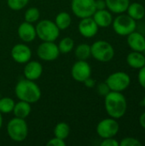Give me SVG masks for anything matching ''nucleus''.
Listing matches in <instances>:
<instances>
[{"instance_id":"obj_1","label":"nucleus","mask_w":145,"mask_h":146,"mask_svg":"<svg viewBox=\"0 0 145 146\" xmlns=\"http://www.w3.org/2000/svg\"><path fill=\"white\" fill-rule=\"evenodd\" d=\"M104 106L111 118L121 119L127 111V100L122 92L111 91L105 96Z\"/></svg>"},{"instance_id":"obj_2","label":"nucleus","mask_w":145,"mask_h":146,"mask_svg":"<svg viewBox=\"0 0 145 146\" xmlns=\"http://www.w3.org/2000/svg\"><path fill=\"white\" fill-rule=\"evenodd\" d=\"M16 97L21 101H25L29 104L38 102L41 98V91L38 86L27 79L20 80L15 88Z\"/></svg>"},{"instance_id":"obj_3","label":"nucleus","mask_w":145,"mask_h":146,"mask_svg":"<svg viewBox=\"0 0 145 146\" xmlns=\"http://www.w3.org/2000/svg\"><path fill=\"white\" fill-rule=\"evenodd\" d=\"M91 56L98 62H108L115 56V49L105 40H97L91 45Z\"/></svg>"},{"instance_id":"obj_4","label":"nucleus","mask_w":145,"mask_h":146,"mask_svg":"<svg viewBox=\"0 0 145 146\" xmlns=\"http://www.w3.org/2000/svg\"><path fill=\"white\" fill-rule=\"evenodd\" d=\"M7 133L13 141H24L28 134V127L26 121L18 117H15L10 120L7 126Z\"/></svg>"},{"instance_id":"obj_5","label":"nucleus","mask_w":145,"mask_h":146,"mask_svg":"<svg viewBox=\"0 0 145 146\" xmlns=\"http://www.w3.org/2000/svg\"><path fill=\"white\" fill-rule=\"evenodd\" d=\"M114 31L120 36H127L137 30V22L127 14H119L112 22Z\"/></svg>"},{"instance_id":"obj_6","label":"nucleus","mask_w":145,"mask_h":146,"mask_svg":"<svg viewBox=\"0 0 145 146\" xmlns=\"http://www.w3.org/2000/svg\"><path fill=\"white\" fill-rule=\"evenodd\" d=\"M35 29L37 36L43 41L54 42L60 34V29L55 22L50 20H43L39 21Z\"/></svg>"},{"instance_id":"obj_7","label":"nucleus","mask_w":145,"mask_h":146,"mask_svg":"<svg viewBox=\"0 0 145 146\" xmlns=\"http://www.w3.org/2000/svg\"><path fill=\"white\" fill-rule=\"evenodd\" d=\"M105 82L109 86L110 91L122 92L130 86L131 77L126 72L117 71L111 74Z\"/></svg>"},{"instance_id":"obj_8","label":"nucleus","mask_w":145,"mask_h":146,"mask_svg":"<svg viewBox=\"0 0 145 146\" xmlns=\"http://www.w3.org/2000/svg\"><path fill=\"white\" fill-rule=\"evenodd\" d=\"M95 2L96 0H72L73 13L80 19L91 17L97 10Z\"/></svg>"},{"instance_id":"obj_9","label":"nucleus","mask_w":145,"mask_h":146,"mask_svg":"<svg viewBox=\"0 0 145 146\" xmlns=\"http://www.w3.org/2000/svg\"><path fill=\"white\" fill-rule=\"evenodd\" d=\"M119 131L120 125L118 121L111 117L102 120L97 126V133L103 139L115 137Z\"/></svg>"},{"instance_id":"obj_10","label":"nucleus","mask_w":145,"mask_h":146,"mask_svg":"<svg viewBox=\"0 0 145 146\" xmlns=\"http://www.w3.org/2000/svg\"><path fill=\"white\" fill-rule=\"evenodd\" d=\"M37 55L41 60L54 61L60 55L58 45H56L54 42L44 41L38 47Z\"/></svg>"},{"instance_id":"obj_11","label":"nucleus","mask_w":145,"mask_h":146,"mask_svg":"<svg viewBox=\"0 0 145 146\" xmlns=\"http://www.w3.org/2000/svg\"><path fill=\"white\" fill-rule=\"evenodd\" d=\"M72 77L78 82H84L91 75V68L86 61L79 60L72 68Z\"/></svg>"},{"instance_id":"obj_12","label":"nucleus","mask_w":145,"mask_h":146,"mask_svg":"<svg viewBox=\"0 0 145 146\" xmlns=\"http://www.w3.org/2000/svg\"><path fill=\"white\" fill-rule=\"evenodd\" d=\"M11 56L18 63H26L32 57V51L27 45L17 44L11 50Z\"/></svg>"},{"instance_id":"obj_13","label":"nucleus","mask_w":145,"mask_h":146,"mask_svg":"<svg viewBox=\"0 0 145 146\" xmlns=\"http://www.w3.org/2000/svg\"><path fill=\"white\" fill-rule=\"evenodd\" d=\"M98 26L93 20L92 16L82 18L79 23V31L85 38H92L98 32Z\"/></svg>"},{"instance_id":"obj_14","label":"nucleus","mask_w":145,"mask_h":146,"mask_svg":"<svg viewBox=\"0 0 145 146\" xmlns=\"http://www.w3.org/2000/svg\"><path fill=\"white\" fill-rule=\"evenodd\" d=\"M127 37V44L132 50L143 52L145 49V36L141 33L134 31Z\"/></svg>"},{"instance_id":"obj_15","label":"nucleus","mask_w":145,"mask_h":146,"mask_svg":"<svg viewBox=\"0 0 145 146\" xmlns=\"http://www.w3.org/2000/svg\"><path fill=\"white\" fill-rule=\"evenodd\" d=\"M18 35L19 38L26 43L32 42L37 37L36 29L32 25V23H29L27 21L22 22L19 27H18Z\"/></svg>"},{"instance_id":"obj_16","label":"nucleus","mask_w":145,"mask_h":146,"mask_svg":"<svg viewBox=\"0 0 145 146\" xmlns=\"http://www.w3.org/2000/svg\"><path fill=\"white\" fill-rule=\"evenodd\" d=\"M43 73V67L40 62L37 61L27 62L24 68V75L26 79L30 80H36L40 78Z\"/></svg>"},{"instance_id":"obj_17","label":"nucleus","mask_w":145,"mask_h":146,"mask_svg":"<svg viewBox=\"0 0 145 146\" xmlns=\"http://www.w3.org/2000/svg\"><path fill=\"white\" fill-rule=\"evenodd\" d=\"M93 20L97 25L100 27H108L112 25L113 16L111 12L109 9H98L96 10L92 15Z\"/></svg>"},{"instance_id":"obj_18","label":"nucleus","mask_w":145,"mask_h":146,"mask_svg":"<svg viewBox=\"0 0 145 146\" xmlns=\"http://www.w3.org/2000/svg\"><path fill=\"white\" fill-rule=\"evenodd\" d=\"M126 62L132 68L140 69L145 66V56L143 52L132 50L127 55Z\"/></svg>"},{"instance_id":"obj_19","label":"nucleus","mask_w":145,"mask_h":146,"mask_svg":"<svg viewBox=\"0 0 145 146\" xmlns=\"http://www.w3.org/2000/svg\"><path fill=\"white\" fill-rule=\"evenodd\" d=\"M107 9L115 14H122L126 12L130 4V0H105Z\"/></svg>"},{"instance_id":"obj_20","label":"nucleus","mask_w":145,"mask_h":146,"mask_svg":"<svg viewBox=\"0 0 145 146\" xmlns=\"http://www.w3.org/2000/svg\"><path fill=\"white\" fill-rule=\"evenodd\" d=\"M126 12L130 17H132L133 20L137 21L143 20L144 18L145 8L140 3H138V2L130 3Z\"/></svg>"},{"instance_id":"obj_21","label":"nucleus","mask_w":145,"mask_h":146,"mask_svg":"<svg viewBox=\"0 0 145 146\" xmlns=\"http://www.w3.org/2000/svg\"><path fill=\"white\" fill-rule=\"evenodd\" d=\"M31 110L32 109H31V105L29 103L20 100V102L15 104V107L12 112L14 113L15 117L25 119L30 115Z\"/></svg>"},{"instance_id":"obj_22","label":"nucleus","mask_w":145,"mask_h":146,"mask_svg":"<svg viewBox=\"0 0 145 146\" xmlns=\"http://www.w3.org/2000/svg\"><path fill=\"white\" fill-rule=\"evenodd\" d=\"M55 23L60 30H65L71 24V16L67 12H61L56 15Z\"/></svg>"},{"instance_id":"obj_23","label":"nucleus","mask_w":145,"mask_h":146,"mask_svg":"<svg viewBox=\"0 0 145 146\" xmlns=\"http://www.w3.org/2000/svg\"><path fill=\"white\" fill-rule=\"evenodd\" d=\"M74 54L79 60L86 61L91 56V46L88 44H80L76 47Z\"/></svg>"},{"instance_id":"obj_24","label":"nucleus","mask_w":145,"mask_h":146,"mask_svg":"<svg viewBox=\"0 0 145 146\" xmlns=\"http://www.w3.org/2000/svg\"><path fill=\"white\" fill-rule=\"evenodd\" d=\"M70 133V127L68 123L66 122H60L58 123L55 129H54V134L55 137L59 138L61 139H66Z\"/></svg>"},{"instance_id":"obj_25","label":"nucleus","mask_w":145,"mask_h":146,"mask_svg":"<svg viewBox=\"0 0 145 146\" xmlns=\"http://www.w3.org/2000/svg\"><path fill=\"white\" fill-rule=\"evenodd\" d=\"M73 47H74V41L69 37L63 38L60 41L59 45H58L59 51L60 53H62V54L69 53L70 51L73 50Z\"/></svg>"},{"instance_id":"obj_26","label":"nucleus","mask_w":145,"mask_h":146,"mask_svg":"<svg viewBox=\"0 0 145 146\" xmlns=\"http://www.w3.org/2000/svg\"><path fill=\"white\" fill-rule=\"evenodd\" d=\"M15 101L10 98H0V112L2 114H9L13 111Z\"/></svg>"},{"instance_id":"obj_27","label":"nucleus","mask_w":145,"mask_h":146,"mask_svg":"<svg viewBox=\"0 0 145 146\" xmlns=\"http://www.w3.org/2000/svg\"><path fill=\"white\" fill-rule=\"evenodd\" d=\"M25 21L29 22V23H33L36 22L39 17H40V12L38 8L32 7L29 8L26 12H25Z\"/></svg>"},{"instance_id":"obj_28","label":"nucleus","mask_w":145,"mask_h":146,"mask_svg":"<svg viewBox=\"0 0 145 146\" xmlns=\"http://www.w3.org/2000/svg\"><path fill=\"white\" fill-rule=\"evenodd\" d=\"M29 0H7L8 6L15 11L21 10L23 9L28 3Z\"/></svg>"},{"instance_id":"obj_29","label":"nucleus","mask_w":145,"mask_h":146,"mask_svg":"<svg viewBox=\"0 0 145 146\" xmlns=\"http://www.w3.org/2000/svg\"><path fill=\"white\" fill-rule=\"evenodd\" d=\"M121 146H142V143L136 138L133 137H126L124 138L121 142Z\"/></svg>"},{"instance_id":"obj_30","label":"nucleus","mask_w":145,"mask_h":146,"mask_svg":"<svg viewBox=\"0 0 145 146\" xmlns=\"http://www.w3.org/2000/svg\"><path fill=\"white\" fill-rule=\"evenodd\" d=\"M97 91L99 95L103 96V97H105L108 93H109L111 92L106 82H102V83L98 84L97 86Z\"/></svg>"},{"instance_id":"obj_31","label":"nucleus","mask_w":145,"mask_h":146,"mask_svg":"<svg viewBox=\"0 0 145 146\" xmlns=\"http://www.w3.org/2000/svg\"><path fill=\"white\" fill-rule=\"evenodd\" d=\"M101 146H119L120 142H118L115 137L114 138H108V139H103V141L100 144Z\"/></svg>"},{"instance_id":"obj_32","label":"nucleus","mask_w":145,"mask_h":146,"mask_svg":"<svg viewBox=\"0 0 145 146\" xmlns=\"http://www.w3.org/2000/svg\"><path fill=\"white\" fill-rule=\"evenodd\" d=\"M138 80L141 87H143L145 90V66L138 69Z\"/></svg>"},{"instance_id":"obj_33","label":"nucleus","mask_w":145,"mask_h":146,"mask_svg":"<svg viewBox=\"0 0 145 146\" xmlns=\"http://www.w3.org/2000/svg\"><path fill=\"white\" fill-rule=\"evenodd\" d=\"M47 145L51 146H66V143L63 139H61L59 138L55 137L54 139H51L50 141H48Z\"/></svg>"},{"instance_id":"obj_34","label":"nucleus","mask_w":145,"mask_h":146,"mask_svg":"<svg viewBox=\"0 0 145 146\" xmlns=\"http://www.w3.org/2000/svg\"><path fill=\"white\" fill-rule=\"evenodd\" d=\"M95 4H96V9H97V10H98V9H107L105 0H96Z\"/></svg>"},{"instance_id":"obj_35","label":"nucleus","mask_w":145,"mask_h":146,"mask_svg":"<svg viewBox=\"0 0 145 146\" xmlns=\"http://www.w3.org/2000/svg\"><path fill=\"white\" fill-rule=\"evenodd\" d=\"M84 83H85V86L86 87H88V88H92V87H94L95 85H96V81H95L93 79H91V77H89L88 79H86V80L84 81Z\"/></svg>"},{"instance_id":"obj_36","label":"nucleus","mask_w":145,"mask_h":146,"mask_svg":"<svg viewBox=\"0 0 145 146\" xmlns=\"http://www.w3.org/2000/svg\"><path fill=\"white\" fill-rule=\"evenodd\" d=\"M139 125L141 126L142 128L145 129V112H144L139 116Z\"/></svg>"},{"instance_id":"obj_37","label":"nucleus","mask_w":145,"mask_h":146,"mask_svg":"<svg viewBox=\"0 0 145 146\" xmlns=\"http://www.w3.org/2000/svg\"><path fill=\"white\" fill-rule=\"evenodd\" d=\"M3 126V116H2V113L0 112V129Z\"/></svg>"},{"instance_id":"obj_38","label":"nucleus","mask_w":145,"mask_h":146,"mask_svg":"<svg viewBox=\"0 0 145 146\" xmlns=\"http://www.w3.org/2000/svg\"><path fill=\"white\" fill-rule=\"evenodd\" d=\"M142 104H143V106L145 108V96L144 97V98H143V101H142Z\"/></svg>"},{"instance_id":"obj_39","label":"nucleus","mask_w":145,"mask_h":146,"mask_svg":"<svg viewBox=\"0 0 145 146\" xmlns=\"http://www.w3.org/2000/svg\"><path fill=\"white\" fill-rule=\"evenodd\" d=\"M143 53H144V56H145V49H144V50L143 51Z\"/></svg>"},{"instance_id":"obj_40","label":"nucleus","mask_w":145,"mask_h":146,"mask_svg":"<svg viewBox=\"0 0 145 146\" xmlns=\"http://www.w3.org/2000/svg\"><path fill=\"white\" fill-rule=\"evenodd\" d=\"M144 22H145V15H144Z\"/></svg>"}]
</instances>
